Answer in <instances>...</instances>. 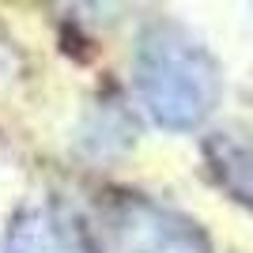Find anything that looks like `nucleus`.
<instances>
[{"label":"nucleus","instance_id":"1","mask_svg":"<svg viewBox=\"0 0 253 253\" xmlns=\"http://www.w3.org/2000/svg\"><path fill=\"white\" fill-rule=\"evenodd\" d=\"M132 76L144 110L170 132L197 128L215 110L223 91L215 57L170 19H151L136 34Z\"/></svg>","mask_w":253,"mask_h":253},{"label":"nucleus","instance_id":"2","mask_svg":"<svg viewBox=\"0 0 253 253\" xmlns=\"http://www.w3.org/2000/svg\"><path fill=\"white\" fill-rule=\"evenodd\" d=\"M98 253H211L208 234L144 193H106L95 211Z\"/></svg>","mask_w":253,"mask_h":253},{"label":"nucleus","instance_id":"3","mask_svg":"<svg viewBox=\"0 0 253 253\" xmlns=\"http://www.w3.org/2000/svg\"><path fill=\"white\" fill-rule=\"evenodd\" d=\"M4 253H87L80 231L49 204L23 208L8 227Z\"/></svg>","mask_w":253,"mask_h":253},{"label":"nucleus","instance_id":"4","mask_svg":"<svg viewBox=\"0 0 253 253\" xmlns=\"http://www.w3.org/2000/svg\"><path fill=\"white\" fill-rule=\"evenodd\" d=\"M208 170L238 204L253 208V140L246 132H215L204 144Z\"/></svg>","mask_w":253,"mask_h":253}]
</instances>
